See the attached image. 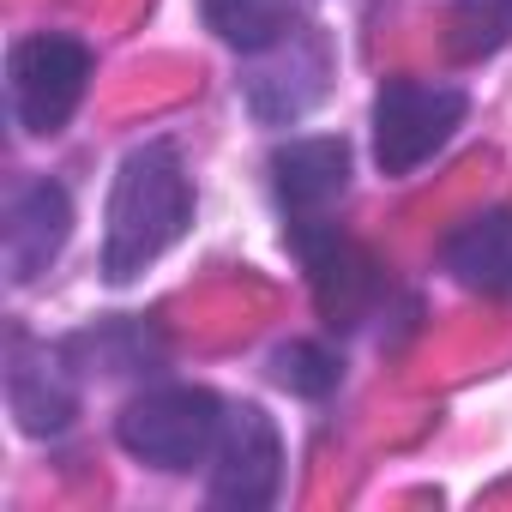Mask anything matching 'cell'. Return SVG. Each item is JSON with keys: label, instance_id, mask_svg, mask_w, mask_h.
<instances>
[{"label": "cell", "instance_id": "6da1fadb", "mask_svg": "<svg viewBox=\"0 0 512 512\" xmlns=\"http://www.w3.org/2000/svg\"><path fill=\"white\" fill-rule=\"evenodd\" d=\"M193 223V181L169 139L127 151L115 193H109V235H103V272L109 284H133L151 260L187 235Z\"/></svg>", "mask_w": 512, "mask_h": 512}, {"label": "cell", "instance_id": "7a4b0ae2", "mask_svg": "<svg viewBox=\"0 0 512 512\" xmlns=\"http://www.w3.org/2000/svg\"><path fill=\"white\" fill-rule=\"evenodd\" d=\"M217 428H223V404L205 386H151L115 422L121 446L139 464H151V470H193V464H205L211 446H217Z\"/></svg>", "mask_w": 512, "mask_h": 512}, {"label": "cell", "instance_id": "3957f363", "mask_svg": "<svg viewBox=\"0 0 512 512\" xmlns=\"http://www.w3.org/2000/svg\"><path fill=\"white\" fill-rule=\"evenodd\" d=\"M332 37L320 25H296L284 31L278 43L253 49L247 55V73H241V97L253 109V121L260 127H296L332 85Z\"/></svg>", "mask_w": 512, "mask_h": 512}, {"label": "cell", "instance_id": "277c9868", "mask_svg": "<svg viewBox=\"0 0 512 512\" xmlns=\"http://www.w3.org/2000/svg\"><path fill=\"white\" fill-rule=\"evenodd\" d=\"M470 97L458 85H428V79H398L374 97V163L386 175H416L458 127H464Z\"/></svg>", "mask_w": 512, "mask_h": 512}, {"label": "cell", "instance_id": "5b68a950", "mask_svg": "<svg viewBox=\"0 0 512 512\" xmlns=\"http://www.w3.org/2000/svg\"><path fill=\"white\" fill-rule=\"evenodd\" d=\"M91 85V49L79 37H25L7 55V97L25 133H61Z\"/></svg>", "mask_w": 512, "mask_h": 512}, {"label": "cell", "instance_id": "8992f818", "mask_svg": "<svg viewBox=\"0 0 512 512\" xmlns=\"http://www.w3.org/2000/svg\"><path fill=\"white\" fill-rule=\"evenodd\" d=\"M284 482V440L260 404H223V428L211 446V500L229 512L272 506Z\"/></svg>", "mask_w": 512, "mask_h": 512}, {"label": "cell", "instance_id": "52a82bcc", "mask_svg": "<svg viewBox=\"0 0 512 512\" xmlns=\"http://www.w3.org/2000/svg\"><path fill=\"white\" fill-rule=\"evenodd\" d=\"M290 247L302 253L308 266V284H314V302L332 326H356L368 314V302L380 296V272L374 260L326 217H290Z\"/></svg>", "mask_w": 512, "mask_h": 512}, {"label": "cell", "instance_id": "ba28073f", "mask_svg": "<svg viewBox=\"0 0 512 512\" xmlns=\"http://www.w3.org/2000/svg\"><path fill=\"white\" fill-rule=\"evenodd\" d=\"M67 344L49 350L25 332L7 338V404L19 416V428L31 440H49V434H67L73 416H79V386H73V368H67Z\"/></svg>", "mask_w": 512, "mask_h": 512}, {"label": "cell", "instance_id": "9c48e42d", "mask_svg": "<svg viewBox=\"0 0 512 512\" xmlns=\"http://www.w3.org/2000/svg\"><path fill=\"white\" fill-rule=\"evenodd\" d=\"M73 235V199L61 181L49 175H31V181H13L7 193V229H0V247H7V278L13 284H31L55 266V253L67 247Z\"/></svg>", "mask_w": 512, "mask_h": 512}, {"label": "cell", "instance_id": "30bf717a", "mask_svg": "<svg viewBox=\"0 0 512 512\" xmlns=\"http://www.w3.org/2000/svg\"><path fill=\"white\" fill-rule=\"evenodd\" d=\"M272 187L290 217H326L350 193V145L344 139H290L272 151Z\"/></svg>", "mask_w": 512, "mask_h": 512}, {"label": "cell", "instance_id": "8fae6325", "mask_svg": "<svg viewBox=\"0 0 512 512\" xmlns=\"http://www.w3.org/2000/svg\"><path fill=\"white\" fill-rule=\"evenodd\" d=\"M440 266L476 296H512V211H482L458 223L440 247Z\"/></svg>", "mask_w": 512, "mask_h": 512}, {"label": "cell", "instance_id": "7c38bea8", "mask_svg": "<svg viewBox=\"0 0 512 512\" xmlns=\"http://www.w3.org/2000/svg\"><path fill=\"white\" fill-rule=\"evenodd\" d=\"M199 7H205V25L241 55L296 31V0H199Z\"/></svg>", "mask_w": 512, "mask_h": 512}, {"label": "cell", "instance_id": "4fadbf2b", "mask_svg": "<svg viewBox=\"0 0 512 512\" xmlns=\"http://www.w3.org/2000/svg\"><path fill=\"white\" fill-rule=\"evenodd\" d=\"M67 356H73V362H91V368H103V374H139V368L163 362V344H157V332H145L139 320H109V326H97V332L67 338Z\"/></svg>", "mask_w": 512, "mask_h": 512}, {"label": "cell", "instance_id": "5bb4252c", "mask_svg": "<svg viewBox=\"0 0 512 512\" xmlns=\"http://www.w3.org/2000/svg\"><path fill=\"white\" fill-rule=\"evenodd\" d=\"M512 43V0H458L452 13V49L464 61H482Z\"/></svg>", "mask_w": 512, "mask_h": 512}, {"label": "cell", "instance_id": "9a60e30c", "mask_svg": "<svg viewBox=\"0 0 512 512\" xmlns=\"http://www.w3.org/2000/svg\"><path fill=\"white\" fill-rule=\"evenodd\" d=\"M272 374H278V386H290L302 398H326L338 386V356L326 344H284L272 356Z\"/></svg>", "mask_w": 512, "mask_h": 512}]
</instances>
